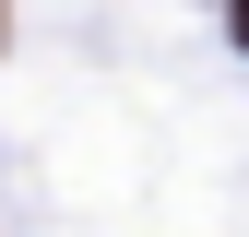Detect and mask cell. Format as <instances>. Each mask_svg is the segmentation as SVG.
<instances>
[{
    "mask_svg": "<svg viewBox=\"0 0 249 237\" xmlns=\"http://www.w3.org/2000/svg\"><path fill=\"white\" fill-rule=\"evenodd\" d=\"M237 48H249V0H237Z\"/></svg>",
    "mask_w": 249,
    "mask_h": 237,
    "instance_id": "6da1fadb",
    "label": "cell"
}]
</instances>
